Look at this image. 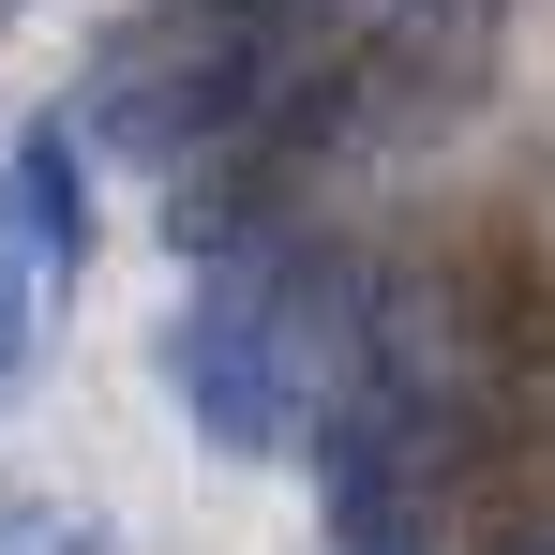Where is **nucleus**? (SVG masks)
Listing matches in <instances>:
<instances>
[{"mask_svg": "<svg viewBox=\"0 0 555 555\" xmlns=\"http://www.w3.org/2000/svg\"><path fill=\"white\" fill-rule=\"evenodd\" d=\"M0 225H15V256L46 285L91 271V151H76V120H30V135L0 151Z\"/></svg>", "mask_w": 555, "mask_h": 555, "instance_id": "obj_2", "label": "nucleus"}, {"mask_svg": "<svg viewBox=\"0 0 555 555\" xmlns=\"http://www.w3.org/2000/svg\"><path fill=\"white\" fill-rule=\"evenodd\" d=\"M0 555H105L91 511H46V495H0Z\"/></svg>", "mask_w": 555, "mask_h": 555, "instance_id": "obj_3", "label": "nucleus"}, {"mask_svg": "<svg viewBox=\"0 0 555 555\" xmlns=\"http://www.w3.org/2000/svg\"><path fill=\"white\" fill-rule=\"evenodd\" d=\"M30 300H46V271H30V256H15V225H0V390L30 375V331H46Z\"/></svg>", "mask_w": 555, "mask_h": 555, "instance_id": "obj_4", "label": "nucleus"}, {"mask_svg": "<svg viewBox=\"0 0 555 555\" xmlns=\"http://www.w3.org/2000/svg\"><path fill=\"white\" fill-rule=\"evenodd\" d=\"M151 375L181 390V421H195V436H210V451H241V465L300 451V421H315V375H300L285 315H271L241 271H195V300L151 331Z\"/></svg>", "mask_w": 555, "mask_h": 555, "instance_id": "obj_1", "label": "nucleus"}]
</instances>
